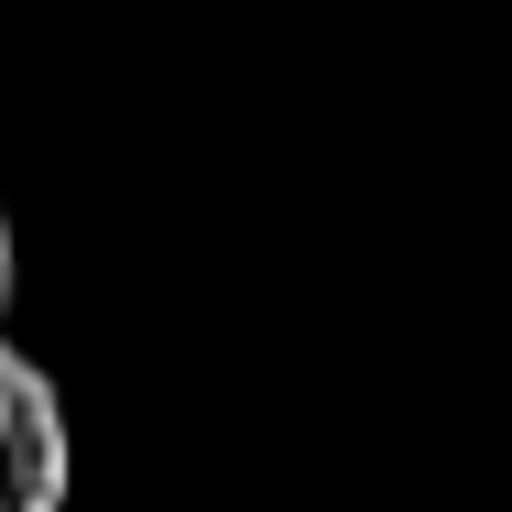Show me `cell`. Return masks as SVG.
<instances>
[{
	"mask_svg": "<svg viewBox=\"0 0 512 512\" xmlns=\"http://www.w3.org/2000/svg\"><path fill=\"white\" fill-rule=\"evenodd\" d=\"M66 491H77L66 404H55L44 360H22L0 338V512H66Z\"/></svg>",
	"mask_w": 512,
	"mask_h": 512,
	"instance_id": "1",
	"label": "cell"
},
{
	"mask_svg": "<svg viewBox=\"0 0 512 512\" xmlns=\"http://www.w3.org/2000/svg\"><path fill=\"white\" fill-rule=\"evenodd\" d=\"M11 273L22 262H11V207H0V316H11Z\"/></svg>",
	"mask_w": 512,
	"mask_h": 512,
	"instance_id": "2",
	"label": "cell"
}]
</instances>
